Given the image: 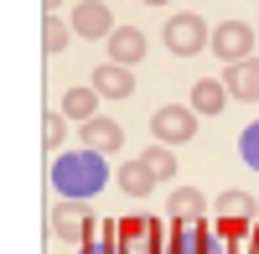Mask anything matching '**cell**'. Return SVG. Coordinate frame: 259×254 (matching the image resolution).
<instances>
[{
	"mask_svg": "<svg viewBox=\"0 0 259 254\" xmlns=\"http://www.w3.org/2000/svg\"><path fill=\"white\" fill-rule=\"evenodd\" d=\"M104 182H109V161H104L99 151H62V156H52V187H57V197H73V202H83V197H94V192H104Z\"/></svg>",
	"mask_w": 259,
	"mask_h": 254,
	"instance_id": "cell-1",
	"label": "cell"
},
{
	"mask_svg": "<svg viewBox=\"0 0 259 254\" xmlns=\"http://www.w3.org/2000/svg\"><path fill=\"white\" fill-rule=\"evenodd\" d=\"M161 41H166L177 57H197L207 41H212V31H207V21H202V16H192V11H187V16H171V21H166Z\"/></svg>",
	"mask_w": 259,
	"mask_h": 254,
	"instance_id": "cell-2",
	"label": "cell"
},
{
	"mask_svg": "<svg viewBox=\"0 0 259 254\" xmlns=\"http://www.w3.org/2000/svg\"><path fill=\"white\" fill-rule=\"evenodd\" d=\"M150 130H156V145H187L197 135V109H182V104H161L156 114H150Z\"/></svg>",
	"mask_w": 259,
	"mask_h": 254,
	"instance_id": "cell-3",
	"label": "cell"
},
{
	"mask_svg": "<svg viewBox=\"0 0 259 254\" xmlns=\"http://www.w3.org/2000/svg\"><path fill=\"white\" fill-rule=\"evenodd\" d=\"M254 41H259V31L249 26V21H223V26L212 31L207 52H218V57H223V68H233V62H249Z\"/></svg>",
	"mask_w": 259,
	"mask_h": 254,
	"instance_id": "cell-4",
	"label": "cell"
},
{
	"mask_svg": "<svg viewBox=\"0 0 259 254\" xmlns=\"http://www.w3.org/2000/svg\"><path fill=\"white\" fill-rule=\"evenodd\" d=\"M52 228H57V239L62 244H94V223H89V207L73 202V197H62L57 202V213H52Z\"/></svg>",
	"mask_w": 259,
	"mask_h": 254,
	"instance_id": "cell-5",
	"label": "cell"
},
{
	"mask_svg": "<svg viewBox=\"0 0 259 254\" xmlns=\"http://www.w3.org/2000/svg\"><path fill=\"white\" fill-rule=\"evenodd\" d=\"M78 140L89 145V151H99V156H109V151H119L124 145V130L114 119H104V114H94L89 124H78Z\"/></svg>",
	"mask_w": 259,
	"mask_h": 254,
	"instance_id": "cell-6",
	"label": "cell"
},
{
	"mask_svg": "<svg viewBox=\"0 0 259 254\" xmlns=\"http://www.w3.org/2000/svg\"><path fill=\"white\" fill-rule=\"evenodd\" d=\"M73 31H78V36H94V41H99V36L109 41V36H114V11L99 6V0H89V6L73 11Z\"/></svg>",
	"mask_w": 259,
	"mask_h": 254,
	"instance_id": "cell-7",
	"label": "cell"
},
{
	"mask_svg": "<svg viewBox=\"0 0 259 254\" xmlns=\"http://www.w3.org/2000/svg\"><path fill=\"white\" fill-rule=\"evenodd\" d=\"M223 89H228L233 99L254 104V99H259V57H249V62H233V68H223Z\"/></svg>",
	"mask_w": 259,
	"mask_h": 254,
	"instance_id": "cell-8",
	"label": "cell"
},
{
	"mask_svg": "<svg viewBox=\"0 0 259 254\" xmlns=\"http://www.w3.org/2000/svg\"><path fill=\"white\" fill-rule=\"evenodd\" d=\"M140 57H145V31H140V26H114V36H109V62L135 68Z\"/></svg>",
	"mask_w": 259,
	"mask_h": 254,
	"instance_id": "cell-9",
	"label": "cell"
},
{
	"mask_svg": "<svg viewBox=\"0 0 259 254\" xmlns=\"http://www.w3.org/2000/svg\"><path fill=\"white\" fill-rule=\"evenodd\" d=\"M94 89H99L104 99H130V89H135V68H119V62H99Z\"/></svg>",
	"mask_w": 259,
	"mask_h": 254,
	"instance_id": "cell-10",
	"label": "cell"
},
{
	"mask_svg": "<svg viewBox=\"0 0 259 254\" xmlns=\"http://www.w3.org/2000/svg\"><path fill=\"white\" fill-rule=\"evenodd\" d=\"M228 99H233V94L223 89L218 78H197V83H192V109H197V114H223Z\"/></svg>",
	"mask_w": 259,
	"mask_h": 254,
	"instance_id": "cell-11",
	"label": "cell"
},
{
	"mask_svg": "<svg viewBox=\"0 0 259 254\" xmlns=\"http://www.w3.org/2000/svg\"><path fill=\"white\" fill-rule=\"evenodd\" d=\"M119 192H130V197H145L150 187H156V172H150L145 161H130V166H119Z\"/></svg>",
	"mask_w": 259,
	"mask_h": 254,
	"instance_id": "cell-12",
	"label": "cell"
},
{
	"mask_svg": "<svg viewBox=\"0 0 259 254\" xmlns=\"http://www.w3.org/2000/svg\"><path fill=\"white\" fill-rule=\"evenodd\" d=\"M202 207H207V202H202V192H197V187H177L166 213L177 218V223H197V213H202Z\"/></svg>",
	"mask_w": 259,
	"mask_h": 254,
	"instance_id": "cell-13",
	"label": "cell"
},
{
	"mask_svg": "<svg viewBox=\"0 0 259 254\" xmlns=\"http://www.w3.org/2000/svg\"><path fill=\"white\" fill-rule=\"evenodd\" d=\"M62 114L78 119V124H89V119L99 114V89H73L68 99H62Z\"/></svg>",
	"mask_w": 259,
	"mask_h": 254,
	"instance_id": "cell-14",
	"label": "cell"
},
{
	"mask_svg": "<svg viewBox=\"0 0 259 254\" xmlns=\"http://www.w3.org/2000/svg\"><path fill=\"white\" fill-rule=\"evenodd\" d=\"M140 161L150 166V172H156V182H166L171 172H177V156H171V145H145V151H140Z\"/></svg>",
	"mask_w": 259,
	"mask_h": 254,
	"instance_id": "cell-15",
	"label": "cell"
},
{
	"mask_svg": "<svg viewBox=\"0 0 259 254\" xmlns=\"http://www.w3.org/2000/svg\"><path fill=\"white\" fill-rule=\"evenodd\" d=\"M68 41H73V26H68V21H57V16H47V26H41V47H47V52H62Z\"/></svg>",
	"mask_w": 259,
	"mask_h": 254,
	"instance_id": "cell-16",
	"label": "cell"
},
{
	"mask_svg": "<svg viewBox=\"0 0 259 254\" xmlns=\"http://www.w3.org/2000/svg\"><path fill=\"white\" fill-rule=\"evenodd\" d=\"M254 207H259V202H254L249 192H223V197H218V213H223V218H249Z\"/></svg>",
	"mask_w": 259,
	"mask_h": 254,
	"instance_id": "cell-17",
	"label": "cell"
},
{
	"mask_svg": "<svg viewBox=\"0 0 259 254\" xmlns=\"http://www.w3.org/2000/svg\"><path fill=\"white\" fill-rule=\"evenodd\" d=\"M41 140H47V151L57 156V145L68 140V114H57V109H52L47 119H41Z\"/></svg>",
	"mask_w": 259,
	"mask_h": 254,
	"instance_id": "cell-18",
	"label": "cell"
},
{
	"mask_svg": "<svg viewBox=\"0 0 259 254\" xmlns=\"http://www.w3.org/2000/svg\"><path fill=\"white\" fill-rule=\"evenodd\" d=\"M239 156H244V166H249V172H259V119H254L249 130L239 135Z\"/></svg>",
	"mask_w": 259,
	"mask_h": 254,
	"instance_id": "cell-19",
	"label": "cell"
},
{
	"mask_svg": "<svg viewBox=\"0 0 259 254\" xmlns=\"http://www.w3.org/2000/svg\"><path fill=\"white\" fill-rule=\"evenodd\" d=\"M202 254H223V249H218V239H202Z\"/></svg>",
	"mask_w": 259,
	"mask_h": 254,
	"instance_id": "cell-20",
	"label": "cell"
},
{
	"mask_svg": "<svg viewBox=\"0 0 259 254\" xmlns=\"http://www.w3.org/2000/svg\"><path fill=\"white\" fill-rule=\"evenodd\" d=\"M41 6H47V11H52V16H57V6H68V0H41Z\"/></svg>",
	"mask_w": 259,
	"mask_h": 254,
	"instance_id": "cell-21",
	"label": "cell"
},
{
	"mask_svg": "<svg viewBox=\"0 0 259 254\" xmlns=\"http://www.w3.org/2000/svg\"><path fill=\"white\" fill-rule=\"evenodd\" d=\"M145 6H171V0H145Z\"/></svg>",
	"mask_w": 259,
	"mask_h": 254,
	"instance_id": "cell-22",
	"label": "cell"
}]
</instances>
